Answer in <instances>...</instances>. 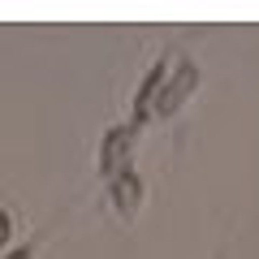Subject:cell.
<instances>
[{
	"label": "cell",
	"instance_id": "cell-3",
	"mask_svg": "<svg viewBox=\"0 0 259 259\" xmlns=\"http://www.w3.org/2000/svg\"><path fill=\"white\" fill-rule=\"evenodd\" d=\"M125 156H130V134H125V125H117V130H108V139L100 143V173H112V164H125Z\"/></svg>",
	"mask_w": 259,
	"mask_h": 259
},
{
	"label": "cell",
	"instance_id": "cell-2",
	"mask_svg": "<svg viewBox=\"0 0 259 259\" xmlns=\"http://www.w3.org/2000/svg\"><path fill=\"white\" fill-rule=\"evenodd\" d=\"M108 199H112V207H117V216H121V221H130V216L139 212V203H143V177L125 164L117 177H112Z\"/></svg>",
	"mask_w": 259,
	"mask_h": 259
},
{
	"label": "cell",
	"instance_id": "cell-6",
	"mask_svg": "<svg viewBox=\"0 0 259 259\" xmlns=\"http://www.w3.org/2000/svg\"><path fill=\"white\" fill-rule=\"evenodd\" d=\"M216 259H225V246H221V250H216Z\"/></svg>",
	"mask_w": 259,
	"mask_h": 259
},
{
	"label": "cell",
	"instance_id": "cell-5",
	"mask_svg": "<svg viewBox=\"0 0 259 259\" xmlns=\"http://www.w3.org/2000/svg\"><path fill=\"white\" fill-rule=\"evenodd\" d=\"M9 233H13V225H9V212H0V246L9 242Z\"/></svg>",
	"mask_w": 259,
	"mask_h": 259
},
{
	"label": "cell",
	"instance_id": "cell-1",
	"mask_svg": "<svg viewBox=\"0 0 259 259\" xmlns=\"http://www.w3.org/2000/svg\"><path fill=\"white\" fill-rule=\"evenodd\" d=\"M194 82H199V69H194L190 61L177 65V78H164V87H160L156 95V117H168V112L182 108V100L194 91Z\"/></svg>",
	"mask_w": 259,
	"mask_h": 259
},
{
	"label": "cell",
	"instance_id": "cell-4",
	"mask_svg": "<svg viewBox=\"0 0 259 259\" xmlns=\"http://www.w3.org/2000/svg\"><path fill=\"white\" fill-rule=\"evenodd\" d=\"M44 238H48V229H44V233H39V238H30V242H26V246H18V250H13V255H9V259H35V255H39V242H44Z\"/></svg>",
	"mask_w": 259,
	"mask_h": 259
}]
</instances>
